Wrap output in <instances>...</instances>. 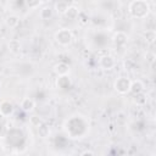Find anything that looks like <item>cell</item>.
Masks as SVG:
<instances>
[{"instance_id": "15", "label": "cell", "mask_w": 156, "mask_h": 156, "mask_svg": "<svg viewBox=\"0 0 156 156\" xmlns=\"http://www.w3.org/2000/svg\"><path fill=\"white\" fill-rule=\"evenodd\" d=\"M68 4H67V1H65V0H58L56 4H55V10H56V12L57 13H60V15H65V12H66V10L68 9Z\"/></svg>"}, {"instance_id": "16", "label": "cell", "mask_w": 156, "mask_h": 156, "mask_svg": "<svg viewBox=\"0 0 156 156\" xmlns=\"http://www.w3.org/2000/svg\"><path fill=\"white\" fill-rule=\"evenodd\" d=\"M38 134L40 138H48L50 135V128L46 124H40L38 127Z\"/></svg>"}, {"instance_id": "20", "label": "cell", "mask_w": 156, "mask_h": 156, "mask_svg": "<svg viewBox=\"0 0 156 156\" xmlns=\"http://www.w3.org/2000/svg\"><path fill=\"white\" fill-rule=\"evenodd\" d=\"M82 155H94V152H93V151L87 150V151H83V152H82Z\"/></svg>"}, {"instance_id": "10", "label": "cell", "mask_w": 156, "mask_h": 156, "mask_svg": "<svg viewBox=\"0 0 156 156\" xmlns=\"http://www.w3.org/2000/svg\"><path fill=\"white\" fill-rule=\"evenodd\" d=\"M7 48H9L10 52H12V54H20L22 45H21V43H20L18 39H11L7 43Z\"/></svg>"}, {"instance_id": "2", "label": "cell", "mask_w": 156, "mask_h": 156, "mask_svg": "<svg viewBox=\"0 0 156 156\" xmlns=\"http://www.w3.org/2000/svg\"><path fill=\"white\" fill-rule=\"evenodd\" d=\"M56 43H58L60 45L62 46H66V45H69L73 40V33L68 29V28H61L58 29L55 35H54Z\"/></svg>"}, {"instance_id": "14", "label": "cell", "mask_w": 156, "mask_h": 156, "mask_svg": "<svg viewBox=\"0 0 156 156\" xmlns=\"http://www.w3.org/2000/svg\"><path fill=\"white\" fill-rule=\"evenodd\" d=\"M5 23L10 28H16L20 24V17L17 15H9L5 20Z\"/></svg>"}, {"instance_id": "9", "label": "cell", "mask_w": 156, "mask_h": 156, "mask_svg": "<svg viewBox=\"0 0 156 156\" xmlns=\"http://www.w3.org/2000/svg\"><path fill=\"white\" fill-rule=\"evenodd\" d=\"M143 90H144V84H143L141 80L136 79V80H133L130 83V90H129V93H133L134 95H138V94L143 93Z\"/></svg>"}, {"instance_id": "18", "label": "cell", "mask_w": 156, "mask_h": 156, "mask_svg": "<svg viewBox=\"0 0 156 156\" xmlns=\"http://www.w3.org/2000/svg\"><path fill=\"white\" fill-rule=\"evenodd\" d=\"M24 4L26 6H28L30 10H35L39 7V5L41 4L40 0H24Z\"/></svg>"}, {"instance_id": "5", "label": "cell", "mask_w": 156, "mask_h": 156, "mask_svg": "<svg viewBox=\"0 0 156 156\" xmlns=\"http://www.w3.org/2000/svg\"><path fill=\"white\" fill-rule=\"evenodd\" d=\"M112 40H113V44L116 46H124L127 44V41H128V35L124 32H121L119 30V32H116L115 33Z\"/></svg>"}, {"instance_id": "22", "label": "cell", "mask_w": 156, "mask_h": 156, "mask_svg": "<svg viewBox=\"0 0 156 156\" xmlns=\"http://www.w3.org/2000/svg\"><path fill=\"white\" fill-rule=\"evenodd\" d=\"M4 117H5V116H4V115H2L1 112H0V123L2 122V119H4Z\"/></svg>"}, {"instance_id": "3", "label": "cell", "mask_w": 156, "mask_h": 156, "mask_svg": "<svg viewBox=\"0 0 156 156\" xmlns=\"http://www.w3.org/2000/svg\"><path fill=\"white\" fill-rule=\"evenodd\" d=\"M130 83H132V80L129 78H127V77H118L115 80V83H113V88H115V90L118 94L124 95V94H128L129 93V90H130Z\"/></svg>"}, {"instance_id": "21", "label": "cell", "mask_w": 156, "mask_h": 156, "mask_svg": "<svg viewBox=\"0 0 156 156\" xmlns=\"http://www.w3.org/2000/svg\"><path fill=\"white\" fill-rule=\"evenodd\" d=\"M51 0H40V2L41 4H48V2H50Z\"/></svg>"}, {"instance_id": "6", "label": "cell", "mask_w": 156, "mask_h": 156, "mask_svg": "<svg viewBox=\"0 0 156 156\" xmlns=\"http://www.w3.org/2000/svg\"><path fill=\"white\" fill-rule=\"evenodd\" d=\"M54 72L57 76H67L69 73V66L66 62H58L54 66Z\"/></svg>"}, {"instance_id": "7", "label": "cell", "mask_w": 156, "mask_h": 156, "mask_svg": "<svg viewBox=\"0 0 156 156\" xmlns=\"http://www.w3.org/2000/svg\"><path fill=\"white\" fill-rule=\"evenodd\" d=\"M20 106H21V108H22L24 112H30V111L34 110L35 102H34V100L30 99V98H23L22 101H21V104H20Z\"/></svg>"}, {"instance_id": "8", "label": "cell", "mask_w": 156, "mask_h": 156, "mask_svg": "<svg viewBox=\"0 0 156 156\" xmlns=\"http://www.w3.org/2000/svg\"><path fill=\"white\" fill-rule=\"evenodd\" d=\"M0 112L4 115V116H9L13 112V105L7 101V100H4L0 102Z\"/></svg>"}, {"instance_id": "12", "label": "cell", "mask_w": 156, "mask_h": 156, "mask_svg": "<svg viewBox=\"0 0 156 156\" xmlns=\"http://www.w3.org/2000/svg\"><path fill=\"white\" fill-rule=\"evenodd\" d=\"M78 15H79V10H78V7H76V6H73V5L68 6V9H67L66 12H65V16H66L68 20H71V21L77 20Z\"/></svg>"}, {"instance_id": "19", "label": "cell", "mask_w": 156, "mask_h": 156, "mask_svg": "<svg viewBox=\"0 0 156 156\" xmlns=\"http://www.w3.org/2000/svg\"><path fill=\"white\" fill-rule=\"evenodd\" d=\"M146 61L150 62L151 65H154L155 63V54L154 52H147L146 54Z\"/></svg>"}, {"instance_id": "1", "label": "cell", "mask_w": 156, "mask_h": 156, "mask_svg": "<svg viewBox=\"0 0 156 156\" xmlns=\"http://www.w3.org/2000/svg\"><path fill=\"white\" fill-rule=\"evenodd\" d=\"M128 12L134 18H145L150 12V5L146 0H133L128 5Z\"/></svg>"}, {"instance_id": "17", "label": "cell", "mask_w": 156, "mask_h": 156, "mask_svg": "<svg viewBox=\"0 0 156 156\" xmlns=\"http://www.w3.org/2000/svg\"><path fill=\"white\" fill-rule=\"evenodd\" d=\"M144 37H145V40H146L149 44H152V43L155 41V39H156V33H155V30L150 29V30H146V32L144 33Z\"/></svg>"}, {"instance_id": "4", "label": "cell", "mask_w": 156, "mask_h": 156, "mask_svg": "<svg viewBox=\"0 0 156 156\" xmlns=\"http://www.w3.org/2000/svg\"><path fill=\"white\" fill-rule=\"evenodd\" d=\"M99 63H100V67H101L102 69L110 71V69L115 68V66H116V60H115V57L111 56V55H105V56H102V57L100 58Z\"/></svg>"}, {"instance_id": "13", "label": "cell", "mask_w": 156, "mask_h": 156, "mask_svg": "<svg viewBox=\"0 0 156 156\" xmlns=\"http://www.w3.org/2000/svg\"><path fill=\"white\" fill-rule=\"evenodd\" d=\"M56 83H57V87L61 89H68L71 87V80H69L68 74L67 76H58Z\"/></svg>"}, {"instance_id": "11", "label": "cell", "mask_w": 156, "mask_h": 156, "mask_svg": "<svg viewBox=\"0 0 156 156\" xmlns=\"http://www.w3.org/2000/svg\"><path fill=\"white\" fill-rule=\"evenodd\" d=\"M52 16H54V10H52V7H50V6H44V7L39 11V17H40L41 20H44V21L50 20Z\"/></svg>"}]
</instances>
